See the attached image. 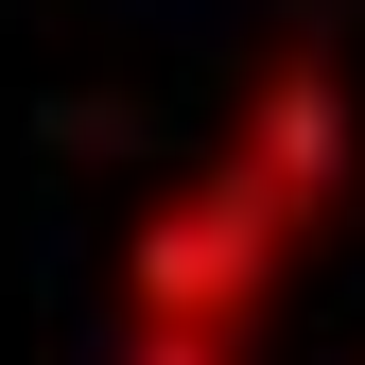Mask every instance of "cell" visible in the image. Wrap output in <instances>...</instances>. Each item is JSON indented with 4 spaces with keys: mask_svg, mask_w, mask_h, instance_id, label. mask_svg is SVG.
<instances>
[{
    "mask_svg": "<svg viewBox=\"0 0 365 365\" xmlns=\"http://www.w3.org/2000/svg\"><path fill=\"white\" fill-rule=\"evenodd\" d=\"M331 174H348V105H331V70L296 53V70L244 105V140L122 244V331H157V348H244L261 296H279V261L313 244V209H331Z\"/></svg>",
    "mask_w": 365,
    "mask_h": 365,
    "instance_id": "6da1fadb",
    "label": "cell"
},
{
    "mask_svg": "<svg viewBox=\"0 0 365 365\" xmlns=\"http://www.w3.org/2000/svg\"><path fill=\"white\" fill-rule=\"evenodd\" d=\"M122 365H244V348H157V331H122Z\"/></svg>",
    "mask_w": 365,
    "mask_h": 365,
    "instance_id": "7a4b0ae2",
    "label": "cell"
}]
</instances>
